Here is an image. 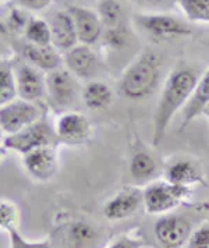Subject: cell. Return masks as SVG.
<instances>
[{"mask_svg":"<svg viewBox=\"0 0 209 248\" xmlns=\"http://www.w3.org/2000/svg\"><path fill=\"white\" fill-rule=\"evenodd\" d=\"M198 79L197 73L191 68H176L169 74L155 110L152 136L154 147H159L165 140L172 119L181 108L187 105Z\"/></svg>","mask_w":209,"mask_h":248,"instance_id":"cell-1","label":"cell"},{"mask_svg":"<svg viewBox=\"0 0 209 248\" xmlns=\"http://www.w3.org/2000/svg\"><path fill=\"white\" fill-rule=\"evenodd\" d=\"M161 81V59L154 50H143L124 70L120 78V92L131 101L149 96Z\"/></svg>","mask_w":209,"mask_h":248,"instance_id":"cell-2","label":"cell"},{"mask_svg":"<svg viewBox=\"0 0 209 248\" xmlns=\"http://www.w3.org/2000/svg\"><path fill=\"white\" fill-rule=\"evenodd\" d=\"M57 144H60V141L56 134L55 125L52 127L44 117L3 140V145L7 151H16L22 155L36 148L56 147Z\"/></svg>","mask_w":209,"mask_h":248,"instance_id":"cell-3","label":"cell"},{"mask_svg":"<svg viewBox=\"0 0 209 248\" xmlns=\"http://www.w3.org/2000/svg\"><path fill=\"white\" fill-rule=\"evenodd\" d=\"M46 96L55 109L68 112L81 96V88L77 78L67 68H57L46 77Z\"/></svg>","mask_w":209,"mask_h":248,"instance_id":"cell-4","label":"cell"},{"mask_svg":"<svg viewBox=\"0 0 209 248\" xmlns=\"http://www.w3.org/2000/svg\"><path fill=\"white\" fill-rule=\"evenodd\" d=\"M42 117L35 102L14 99L0 108V131L13 136Z\"/></svg>","mask_w":209,"mask_h":248,"instance_id":"cell-5","label":"cell"},{"mask_svg":"<svg viewBox=\"0 0 209 248\" xmlns=\"http://www.w3.org/2000/svg\"><path fill=\"white\" fill-rule=\"evenodd\" d=\"M188 188L172 184L169 181L154 183L143 192L145 209L149 214H166L176 208L181 200L186 198Z\"/></svg>","mask_w":209,"mask_h":248,"instance_id":"cell-6","label":"cell"},{"mask_svg":"<svg viewBox=\"0 0 209 248\" xmlns=\"http://www.w3.org/2000/svg\"><path fill=\"white\" fill-rule=\"evenodd\" d=\"M134 20L155 39H176L193 32L184 21L169 14H137Z\"/></svg>","mask_w":209,"mask_h":248,"instance_id":"cell-7","label":"cell"},{"mask_svg":"<svg viewBox=\"0 0 209 248\" xmlns=\"http://www.w3.org/2000/svg\"><path fill=\"white\" fill-rule=\"evenodd\" d=\"M55 131L62 144H84L91 137V123L85 114L80 112H63L56 120Z\"/></svg>","mask_w":209,"mask_h":248,"instance_id":"cell-8","label":"cell"},{"mask_svg":"<svg viewBox=\"0 0 209 248\" xmlns=\"http://www.w3.org/2000/svg\"><path fill=\"white\" fill-rule=\"evenodd\" d=\"M18 98L28 102L41 101L46 96V78L39 68L28 63L14 67Z\"/></svg>","mask_w":209,"mask_h":248,"instance_id":"cell-9","label":"cell"},{"mask_svg":"<svg viewBox=\"0 0 209 248\" xmlns=\"http://www.w3.org/2000/svg\"><path fill=\"white\" fill-rule=\"evenodd\" d=\"M22 165L35 180H50L57 171L59 160L56 147H42L22 155Z\"/></svg>","mask_w":209,"mask_h":248,"instance_id":"cell-10","label":"cell"},{"mask_svg":"<svg viewBox=\"0 0 209 248\" xmlns=\"http://www.w3.org/2000/svg\"><path fill=\"white\" fill-rule=\"evenodd\" d=\"M67 12L73 17L78 42L81 45H95L103 36V24L98 13L82 6H70Z\"/></svg>","mask_w":209,"mask_h":248,"instance_id":"cell-11","label":"cell"},{"mask_svg":"<svg viewBox=\"0 0 209 248\" xmlns=\"http://www.w3.org/2000/svg\"><path fill=\"white\" fill-rule=\"evenodd\" d=\"M64 64L76 78L92 79L99 68V60L91 46L78 45L64 53Z\"/></svg>","mask_w":209,"mask_h":248,"instance_id":"cell-12","label":"cell"},{"mask_svg":"<svg viewBox=\"0 0 209 248\" xmlns=\"http://www.w3.org/2000/svg\"><path fill=\"white\" fill-rule=\"evenodd\" d=\"M18 53L28 64L39 68L41 71L50 73L62 66L60 53L52 45L39 46L30 42H21L18 45Z\"/></svg>","mask_w":209,"mask_h":248,"instance_id":"cell-13","label":"cell"},{"mask_svg":"<svg viewBox=\"0 0 209 248\" xmlns=\"http://www.w3.org/2000/svg\"><path fill=\"white\" fill-rule=\"evenodd\" d=\"M50 34H52V46L59 52H68L77 46L78 36L73 17L68 12H57L50 18Z\"/></svg>","mask_w":209,"mask_h":248,"instance_id":"cell-14","label":"cell"},{"mask_svg":"<svg viewBox=\"0 0 209 248\" xmlns=\"http://www.w3.org/2000/svg\"><path fill=\"white\" fill-rule=\"evenodd\" d=\"M155 234L166 247H178L190 237V223L180 216H163L156 222Z\"/></svg>","mask_w":209,"mask_h":248,"instance_id":"cell-15","label":"cell"},{"mask_svg":"<svg viewBox=\"0 0 209 248\" xmlns=\"http://www.w3.org/2000/svg\"><path fill=\"white\" fill-rule=\"evenodd\" d=\"M141 202H144L141 192L137 190H124L106 202L103 215L109 220H123L135 214Z\"/></svg>","mask_w":209,"mask_h":248,"instance_id":"cell-16","label":"cell"},{"mask_svg":"<svg viewBox=\"0 0 209 248\" xmlns=\"http://www.w3.org/2000/svg\"><path fill=\"white\" fill-rule=\"evenodd\" d=\"M81 99L89 110H103L113 102V91L106 82L91 79L81 90Z\"/></svg>","mask_w":209,"mask_h":248,"instance_id":"cell-17","label":"cell"},{"mask_svg":"<svg viewBox=\"0 0 209 248\" xmlns=\"http://www.w3.org/2000/svg\"><path fill=\"white\" fill-rule=\"evenodd\" d=\"M209 103V68L208 71L198 79L195 90L193 92L191 98L188 99L187 105L183 109V128L191 120L198 117L201 113H204L205 108Z\"/></svg>","mask_w":209,"mask_h":248,"instance_id":"cell-18","label":"cell"},{"mask_svg":"<svg viewBox=\"0 0 209 248\" xmlns=\"http://www.w3.org/2000/svg\"><path fill=\"white\" fill-rule=\"evenodd\" d=\"M201 180V171L188 159H178L175 160L167 170H166V181L181 186V187H188L191 184H195Z\"/></svg>","mask_w":209,"mask_h":248,"instance_id":"cell-19","label":"cell"},{"mask_svg":"<svg viewBox=\"0 0 209 248\" xmlns=\"http://www.w3.org/2000/svg\"><path fill=\"white\" fill-rule=\"evenodd\" d=\"M18 96L13 63L7 59L0 60V108Z\"/></svg>","mask_w":209,"mask_h":248,"instance_id":"cell-20","label":"cell"},{"mask_svg":"<svg viewBox=\"0 0 209 248\" xmlns=\"http://www.w3.org/2000/svg\"><path fill=\"white\" fill-rule=\"evenodd\" d=\"M158 173V166L154 158L146 152H135L130 160V174L137 181L154 179Z\"/></svg>","mask_w":209,"mask_h":248,"instance_id":"cell-21","label":"cell"},{"mask_svg":"<svg viewBox=\"0 0 209 248\" xmlns=\"http://www.w3.org/2000/svg\"><path fill=\"white\" fill-rule=\"evenodd\" d=\"M24 35L27 42L39 46L52 45L50 25L42 18H30L24 28Z\"/></svg>","mask_w":209,"mask_h":248,"instance_id":"cell-22","label":"cell"},{"mask_svg":"<svg viewBox=\"0 0 209 248\" xmlns=\"http://www.w3.org/2000/svg\"><path fill=\"white\" fill-rule=\"evenodd\" d=\"M96 13L106 28H113L123 24V7L119 0H99Z\"/></svg>","mask_w":209,"mask_h":248,"instance_id":"cell-23","label":"cell"},{"mask_svg":"<svg viewBox=\"0 0 209 248\" xmlns=\"http://www.w3.org/2000/svg\"><path fill=\"white\" fill-rule=\"evenodd\" d=\"M188 21L209 24V0H176Z\"/></svg>","mask_w":209,"mask_h":248,"instance_id":"cell-24","label":"cell"},{"mask_svg":"<svg viewBox=\"0 0 209 248\" xmlns=\"http://www.w3.org/2000/svg\"><path fill=\"white\" fill-rule=\"evenodd\" d=\"M102 38L110 49L119 50V49H123L127 46L129 41H130V34H129L127 28L121 24V25L113 27V28H106V32L103 34Z\"/></svg>","mask_w":209,"mask_h":248,"instance_id":"cell-25","label":"cell"},{"mask_svg":"<svg viewBox=\"0 0 209 248\" xmlns=\"http://www.w3.org/2000/svg\"><path fill=\"white\" fill-rule=\"evenodd\" d=\"M17 223H18L17 206L10 201L0 200V229L9 233L13 229H17Z\"/></svg>","mask_w":209,"mask_h":248,"instance_id":"cell-26","label":"cell"},{"mask_svg":"<svg viewBox=\"0 0 209 248\" xmlns=\"http://www.w3.org/2000/svg\"><path fill=\"white\" fill-rule=\"evenodd\" d=\"M10 248H52L48 241H28L20 234L18 229H13L9 232Z\"/></svg>","mask_w":209,"mask_h":248,"instance_id":"cell-27","label":"cell"},{"mask_svg":"<svg viewBox=\"0 0 209 248\" xmlns=\"http://www.w3.org/2000/svg\"><path fill=\"white\" fill-rule=\"evenodd\" d=\"M187 248H209V226H202L188 237Z\"/></svg>","mask_w":209,"mask_h":248,"instance_id":"cell-28","label":"cell"},{"mask_svg":"<svg viewBox=\"0 0 209 248\" xmlns=\"http://www.w3.org/2000/svg\"><path fill=\"white\" fill-rule=\"evenodd\" d=\"M17 3L22 9L31 10V12H39V10L46 9L52 3V0H17Z\"/></svg>","mask_w":209,"mask_h":248,"instance_id":"cell-29","label":"cell"},{"mask_svg":"<svg viewBox=\"0 0 209 248\" xmlns=\"http://www.w3.org/2000/svg\"><path fill=\"white\" fill-rule=\"evenodd\" d=\"M143 243L132 237H121L116 240L113 244H110L109 248H141Z\"/></svg>","mask_w":209,"mask_h":248,"instance_id":"cell-30","label":"cell"},{"mask_svg":"<svg viewBox=\"0 0 209 248\" xmlns=\"http://www.w3.org/2000/svg\"><path fill=\"white\" fill-rule=\"evenodd\" d=\"M134 1L138 4H143V6H154V4L161 3L162 0H134Z\"/></svg>","mask_w":209,"mask_h":248,"instance_id":"cell-31","label":"cell"},{"mask_svg":"<svg viewBox=\"0 0 209 248\" xmlns=\"http://www.w3.org/2000/svg\"><path fill=\"white\" fill-rule=\"evenodd\" d=\"M6 151H7V149H6V147H4V145H3V142H1V144H0V159L4 156Z\"/></svg>","mask_w":209,"mask_h":248,"instance_id":"cell-32","label":"cell"},{"mask_svg":"<svg viewBox=\"0 0 209 248\" xmlns=\"http://www.w3.org/2000/svg\"><path fill=\"white\" fill-rule=\"evenodd\" d=\"M204 114H205V116L209 119V103H208V106L205 108V110H204Z\"/></svg>","mask_w":209,"mask_h":248,"instance_id":"cell-33","label":"cell"}]
</instances>
